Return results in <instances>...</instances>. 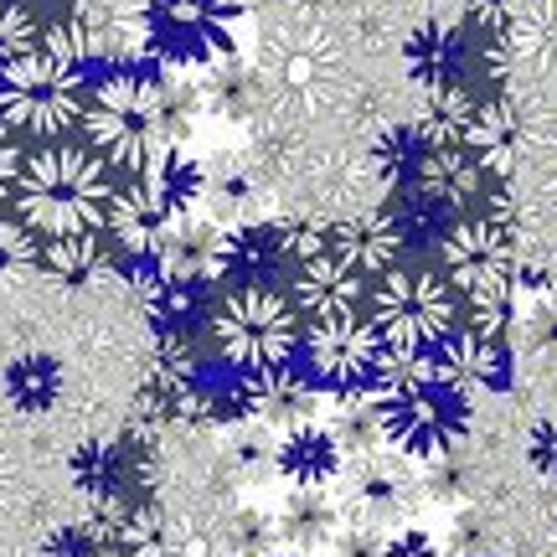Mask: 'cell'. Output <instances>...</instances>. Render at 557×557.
<instances>
[{
  "mask_svg": "<svg viewBox=\"0 0 557 557\" xmlns=\"http://www.w3.org/2000/svg\"><path fill=\"white\" fill-rule=\"evenodd\" d=\"M438 259L449 289L465 295L470 331L511 341L517 336V295H521V263H527V238L521 222L500 218H459L438 238Z\"/></svg>",
  "mask_w": 557,
  "mask_h": 557,
  "instance_id": "1",
  "label": "cell"
},
{
  "mask_svg": "<svg viewBox=\"0 0 557 557\" xmlns=\"http://www.w3.org/2000/svg\"><path fill=\"white\" fill-rule=\"evenodd\" d=\"M16 218L37 233L41 243L99 233L114 197V171L99 150L88 145H47L32 160H21L16 176Z\"/></svg>",
  "mask_w": 557,
  "mask_h": 557,
  "instance_id": "2",
  "label": "cell"
},
{
  "mask_svg": "<svg viewBox=\"0 0 557 557\" xmlns=\"http://www.w3.org/2000/svg\"><path fill=\"white\" fill-rule=\"evenodd\" d=\"M201 186H207V171L197 160L165 150L150 171L129 176V186H114L103 227L120 238V248L156 259L160 243L171 238L191 212H201Z\"/></svg>",
  "mask_w": 557,
  "mask_h": 557,
  "instance_id": "3",
  "label": "cell"
},
{
  "mask_svg": "<svg viewBox=\"0 0 557 557\" xmlns=\"http://www.w3.org/2000/svg\"><path fill=\"white\" fill-rule=\"evenodd\" d=\"M88 109V73L52 47L0 67V124L32 139H62L83 124Z\"/></svg>",
  "mask_w": 557,
  "mask_h": 557,
  "instance_id": "4",
  "label": "cell"
},
{
  "mask_svg": "<svg viewBox=\"0 0 557 557\" xmlns=\"http://www.w3.org/2000/svg\"><path fill=\"white\" fill-rule=\"evenodd\" d=\"M83 135L88 150L109 160V171H150L165 150H176L156 114V78H139L135 67L109 73L99 88H88V109H83Z\"/></svg>",
  "mask_w": 557,
  "mask_h": 557,
  "instance_id": "5",
  "label": "cell"
},
{
  "mask_svg": "<svg viewBox=\"0 0 557 557\" xmlns=\"http://www.w3.org/2000/svg\"><path fill=\"white\" fill-rule=\"evenodd\" d=\"M212 346L222 367L243 377H263L278 367H295L299 357V310L274 284H243L218 305L212 315Z\"/></svg>",
  "mask_w": 557,
  "mask_h": 557,
  "instance_id": "6",
  "label": "cell"
},
{
  "mask_svg": "<svg viewBox=\"0 0 557 557\" xmlns=\"http://www.w3.org/2000/svg\"><path fill=\"white\" fill-rule=\"evenodd\" d=\"M367 320L387 351L429 357L459 325V295L449 289V278L429 274V269H387L367 289Z\"/></svg>",
  "mask_w": 557,
  "mask_h": 557,
  "instance_id": "7",
  "label": "cell"
},
{
  "mask_svg": "<svg viewBox=\"0 0 557 557\" xmlns=\"http://www.w3.org/2000/svg\"><path fill=\"white\" fill-rule=\"evenodd\" d=\"M382 408V434H387V449H398L403 459H444L455 455L465 434H470V398H459L455 387L423 367L418 377H403L393 387L372 393Z\"/></svg>",
  "mask_w": 557,
  "mask_h": 557,
  "instance_id": "8",
  "label": "cell"
},
{
  "mask_svg": "<svg viewBox=\"0 0 557 557\" xmlns=\"http://www.w3.org/2000/svg\"><path fill=\"white\" fill-rule=\"evenodd\" d=\"M243 32V0H145V58L160 67L227 62Z\"/></svg>",
  "mask_w": 557,
  "mask_h": 557,
  "instance_id": "9",
  "label": "cell"
},
{
  "mask_svg": "<svg viewBox=\"0 0 557 557\" xmlns=\"http://www.w3.org/2000/svg\"><path fill=\"white\" fill-rule=\"evenodd\" d=\"M305 351V377L315 382L325 398H351V393H372L382 367V336L361 310H336V315H315L310 331L299 336Z\"/></svg>",
  "mask_w": 557,
  "mask_h": 557,
  "instance_id": "10",
  "label": "cell"
},
{
  "mask_svg": "<svg viewBox=\"0 0 557 557\" xmlns=\"http://www.w3.org/2000/svg\"><path fill=\"white\" fill-rule=\"evenodd\" d=\"M491 78H557V0H517L485 47Z\"/></svg>",
  "mask_w": 557,
  "mask_h": 557,
  "instance_id": "11",
  "label": "cell"
},
{
  "mask_svg": "<svg viewBox=\"0 0 557 557\" xmlns=\"http://www.w3.org/2000/svg\"><path fill=\"white\" fill-rule=\"evenodd\" d=\"M429 372H434L444 387H455L459 398H485V393H506L511 387V341L480 336V331H449L429 351Z\"/></svg>",
  "mask_w": 557,
  "mask_h": 557,
  "instance_id": "12",
  "label": "cell"
},
{
  "mask_svg": "<svg viewBox=\"0 0 557 557\" xmlns=\"http://www.w3.org/2000/svg\"><path fill=\"white\" fill-rule=\"evenodd\" d=\"M408 191H418L423 201H434L438 212H475L485 201V171L465 145H423Z\"/></svg>",
  "mask_w": 557,
  "mask_h": 557,
  "instance_id": "13",
  "label": "cell"
},
{
  "mask_svg": "<svg viewBox=\"0 0 557 557\" xmlns=\"http://www.w3.org/2000/svg\"><path fill=\"white\" fill-rule=\"evenodd\" d=\"M351 470V500L341 506V521H351V527H393V521L413 506L418 496V480L393 465V459L382 455H367V459H351L346 465Z\"/></svg>",
  "mask_w": 557,
  "mask_h": 557,
  "instance_id": "14",
  "label": "cell"
},
{
  "mask_svg": "<svg viewBox=\"0 0 557 557\" xmlns=\"http://www.w3.org/2000/svg\"><path fill=\"white\" fill-rule=\"evenodd\" d=\"M361 299H367V274L336 248H320V253H310V259H299L289 269V305L305 310L310 320L357 310Z\"/></svg>",
  "mask_w": 557,
  "mask_h": 557,
  "instance_id": "15",
  "label": "cell"
},
{
  "mask_svg": "<svg viewBox=\"0 0 557 557\" xmlns=\"http://www.w3.org/2000/svg\"><path fill=\"white\" fill-rule=\"evenodd\" d=\"M156 269L165 278H176V284H191V289L218 284V278L227 274V227L191 212V218L181 222L171 238L160 243Z\"/></svg>",
  "mask_w": 557,
  "mask_h": 557,
  "instance_id": "16",
  "label": "cell"
},
{
  "mask_svg": "<svg viewBox=\"0 0 557 557\" xmlns=\"http://www.w3.org/2000/svg\"><path fill=\"white\" fill-rule=\"evenodd\" d=\"M331 248L346 253L367 278L398 269V259L408 253V233H403L398 207H382V212H357V218H341L331 227Z\"/></svg>",
  "mask_w": 557,
  "mask_h": 557,
  "instance_id": "17",
  "label": "cell"
},
{
  "mask_svg": "<svg viewBox=\"0 0 557 557\" xmlns=\"http://www.w3.org/2000/svg\"><path fill=\"white\" fill-rule=\"evenodd\" d=\"M403 62H408V78L423 88V94H438V88H465V67H470V37L459 32L455 21H423L408 47H403Z\"/></svg>",
  "mask_w": 557,
  "mask_h": 557,
  "instance_id": "18",
  "label": "cell"
},
{
  "mask_svg": "<svg viewBox=\"0 0 557 557\" xmlns=\"http://www.w3.org/2000/svg\"><path fill=\"white\" fill-rule=\"evenodd\" d=\"M274 470L295 491H331L346 475V455L325 423H299V429H284V438H278Z\"/></svg>",
  "mask_w": 557,
  "mask_h": 557,
  "instance_id": "19",
  "label": "cell"
},
{
  "mask_svg": "<svg viewBox=\"0 0 557 557\" xmlns=\"http://www.w3.org/2000/svg\"><path fill=\"white\" fill-rule=\"evenodd\" d=\"M521 109L517 99H485L475 103V114L465 124V150L480 160L485 176H500L506 186L517 181V150H521Z\"/></svg>",
  "mask_w": 557,
  "mask_h": 557,
  "instance_id": "20",
  "label": "cell"
},
{
  "mask_svg": "<svg viewBox=\"0 0 557 557\" xmlns=\"http://www.w3.org/2000/svg\"><path fill=\"white\" fill-rule=\"evenodd\" d=\"M320 393L315 382L295 372V367H278L263 377H248V418L263 429H299V423H315L320 413Z\"/></svg>",
  "mask_w": 557,
  "mask_h": 557,
  "instance_id": "21",
  "label": "cell"
},
{
  "mask_svg": "<svg viewBox=\"0 0 557 557\" xmlns=\"http://www.w3.org/2000/svg\"><path fill=\"white\" fill-rule=\"evenodd\" d=\"M517 176H527V197L537 207L542 227L557 243V114L542 124H521V150H517Z\"/></svg>",
  "mask_w": 557,
  "mask_h": 557,
  "instance_id": "22",
  "label": "cell"
},
{
  "mask_svg": "<svg viewBox=\"0 0 557 557\" xmlns=\"http://www.w3.org/2000/svg\"><path fill=\"white\" fill-rule=\"evenodd\" d=\"M341 532V506L325 491H295L274 517V537L289 542L295 553H315Z\"/></svg>",
  "mask_w": 557,
  "mask_h": 557,
  "instance_id": "23",
  "label": "cell"
},
{
  "mask_svg": "<svg viewBox=\"0 0 557 557\" xmlns=\"http://www.w3.org/2000/svg\"><path fill=\"white\" fill-rule=\"evenodd\" d=\"M331 434H336V444H341V455H346V465H351V459H367V455H382L387 434H382V408H377V398H372V393H351V398H336Z\"/></svg>",
  "mask_w": 557,
  "mask_h": 557,
  "instance_id": "24",
  "label": "cell"
},
{
  "mask_svg": "<svg viewBox=\"0 0 557 557\" xmlns=\"http://www.w3.org/2000/svg\"><path fill=\"white\" fill-rule=\"evenodd\" d=\"M423 99H429L423 124H418L423 145H459V139H465V124L475 114L470 88H438V94H423Z\"/></svg>",
  "mask_w": 557,
  "mask_h": 557,
  "instance_id": "25",
  "label": "cell"
},
{
  "mask_svg": "<svg viewBox=\"0 0 557 557\" xmlns=\"http://www.w3.org/2000/svg\"><path fill=\"white\" fill-rule=\"evenodd\" d=\"M418 156H423V135H418V124H387L372 145V171H377L387 186H398V181L413 176Z\"/></svg>",
  "mask_w": 557,
  "mask_h": 557,
  "instance_id": "26",
  "label": "cell"
},
{
  "mask_svg": "<svg viewBox=\"0 0 557 557\" xmlns=\"http://www.w3.org/2000/svg\"><path fill=\"white\" fill-rule=\"evenodd\" d=\"M41 263H47V269H58L62 278H88V274H99L103 269L99 248H94V233H78V238H52L47 248H41Z\"/></svg>",
  "mask_w": 557,
  "mask_h": 557,
  "instance_id": "27",
  "label": "cell"
},
{
  "mask_svg": "<svg viewBox=\"0 0 557 557\" xmlns=\"http://www.w3.org/2000/svg\"><path fill=\"white\" fill-rule=\"evenodd\" d=\"M41 243L21 218H0V278H21L26 269H37Z\"/></svg>",
  "mask_w": 557,
  "mask_h": 557,
  "instance_id": "28",
  "label": "cell"
},
{
  "mask_svg": "<svg viewBox=\"0 0 557 557\" xmlns=\"http://www.w3.org/2000/svg\"><path fill=\"white\" fill-rule=\"evenodd\" d=\"M37 47H41V26H37V16L26 11V0L0 5V67H5L11 58L37 52Z\"/></svg>",
  "mask_w": 557,
  "mask_h": 557,
  "instance_id": "29",
  "label": "cell"
},
{
  "mask_svg": "<svg viewBox=\"0 0 557 557\" xmlns=\"http://www.w3.org/2000/svg\"><path fill=\"white\" fill-rule=\"evenodd\" d=\"M527 465L542 480H557V413L532 423V434H527Z\"/></svg>",
  "mask_w": 557,
  "mask_h": 557,
  "instance_id": "30",
  "label": "cell"
},
{
  "mask_svg": "<svg viewBox=\"0 0 557 557\" xmlns=\"http://www.w3.org/2000/svg\"><path fill=\"white\" fill-rule=\"evenodd\" d=\"M331 557H382V532L377 527H351V521H341V532L331 542Z\"/></svg>",
  "mask_w": 557,
  "mask_h": 557,
  "instance_id": "31",
  "label": "cell"
},
{
  "mask_svg": "<svg viewBox=\"0 0 557 557\" xmlns=\"http://www.w3.org/2000/svg\"><path fill=\"white\" fill-rule=\"evenodd\" d=\"M449 553H455V557H485V553H491L485 517H475V511H459V517H455V532H449Z\"/></svg>",
  "mask_w": 557,
  "mask_h": 557,
  "instance_id": "32",
  "label": "cell"
},
{
  "mask_svg": "<svg viewBox=\"0 0 557 557\" xmlns=\"http://www.w3.org/2000/svg\"><path fill=\"white\" fill-rule=\"evenodd\" d=\"M382 557H438V542L423 527H398L393 537H382Z\"/></svg>",
  "mask_w": 557,
  "mask_h": 557,
  "instance_id": "33",
  "label": "cell"
},
{
  "mask_svg": "<svg viewBox=\"0 0 557 557\" xmlns=\"http://www.w3.org/2000/svg\"><path fill=\"white\" fill-rule=\"evenodd\" d=\"M16 176H21V150H16V135L0 124V201L16 191Z\"/></svg>",
  "mask_w": 557,
  "mask_h": 557,
  "instance_id": "34",
  "label": "cell"
},
{
  "mask_svg": "<svg viewBox=\"0 0 557 557\" xmlns=\"http://www.w3.org/2000/svg\"><path fill=\"white\" fill-rule=\"evenodd\" d=\"M263 557H315V553H295V547H289V553H263Z\"/></svg>",
  "mask_w": 557,
  "mask_h": 557,
  "instance_id": "35",
  "label": "cell"
},
{
  "mask_svg": "<svg viewBox=\"0 0 557 557\" xmlns=\"http://www.w3.org/2000/svg\"><path fill=\"white\" fill-rule=\"evenodd\" d=\"M0 5H16V0H0Z\"/></svg>",
  "mask_w": 557,
  "mask_h": 557,
  "instance_id": "36",
  "label": "cell"
},
{
  "mask_svg": "<svg viewBox=\"0 0 557 557\" xmlns=\"http://www.w3.org/2000/svg\"><path fill=\"white\" fill-rule=\"evenodd\" d=\"M438 557H455V553H438Z\"/></svg>",
  "mask_w": 557,
  "mask_h": 557,
  "instance_id": "37",
  "label": "cell"
}]
</instances>
